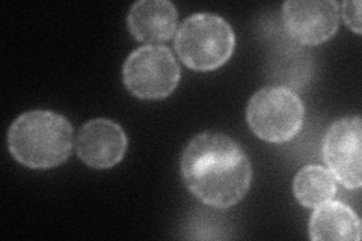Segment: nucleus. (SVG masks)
Segmentation results:
<instances>
[{
  "label": "nucleus",
  "instance_id": "nucleus-1",
  "mask_svg": "<svg viewBox=\"0 0 362 241\" xmlns=\"http://www.w3.org/2000/svg\"><path fill=\"white\" fill-rule=\"evenodd\" d=\"M181 175L202 204L223 210L246 196L252 169L243 149L230 136L201 133L181 155Z\"/></svg>",
  "mask_w": 362,
  "mask_h": 241
},
{
  "label": "nucleus",
  "instance_id": "nucleus-2",
  "mask_svg": "<svg viewBox=\"0 0 362 241\" xmlns=\"http://www.w3.org/2000/svg\"><path fill=\"white\" fill-rule=\"evenodd\" d=\"M73 145V125L62 114L50 110L20 114L8 133L9 153L32 169L59 166L70 157Z\"/></svg>",
  "mask_w": 362,
  "mask_h": 241
},
{
  "label": "nucleus",
  "instance_id": "nucleus-3",
  "mask_svg": "<svg viewBox=\"0 0 362 241\" xmlns=\"http://www.w3.org/2000/svg\"><path fill=\"white\" fill-rule=\"evenodd\" d=\"M235 47L230 23L214 14H195L177 32L175 50L186 66L195 71L218 70L230 59Z\"/></svg>",
  "mask_w": 362,
  "mask_h": 241
},
{
  "label": "nucleus",
  "instance_id": "nucleus-4",
  "mask_svg": "<svg viewBox=\"0 0 362 241\" xmlns=\"http://www.w3.org/2000/svg\"><path fill=\"white\" fill-rule=\"evenodd\" d=\"M246 119L259 139L282 143L300 131L305 107L302 100L288 88H264L249 101Z\"/></svg>",
  "mask_w": 362,
  "mask_h": 241
},
{
  "label": "nucleus",
  "instance_id": "nucleus-5",
  "mask_svg": "<svg viewBox=\"0 0 362 241\" xmlns=\"http://www.w3.org/2000/svg\"><path fill=\"white\" fill-rule=\"evenodd\" d=\"M124 85L141 100H162L178 85L180 66L163 45H144L133 52L122 68Z\"/></svg>",
  "mask_w": 362,
  "mask_h": 241
},
{
  "label": "nucleus",
  "instance_id": "nucleus-6",
  "mask_svg": "<svg viewBox=\"0 0 362 241\" xmlns=\"http://www.w3.org/2000/svg\"><path fill=\"white\" fill-rule=\"evenodd\" d=\"M361 117L335 121L323 142L325 162L338 182L347 189L361 187Z\"/></svg>",
  "mask_w": 362,
  "mask_h": 241
},
{
  "label": "nucleus",
  "instance_id": "nucleus-7",
  "mask_svg": "<svg viewBox=\"0 0 362 241\" xmlns=\"http://www.w3.org/2000/svg\"><path fill=\"white\" fill-rule=\"evenodd\" d=\"M288 35L305 45L331 40L339 26V5L334 0H290L282 6Z\"/></svg>",
  "mask_w": 362,
  "mask_h": 241
},
{
  "label": "nucleus",
  "instance_id": "nucleus-8",
  "mask_svg": "<svg viewBox=\"0 0 362 241\" xmlns=\"http://www.w3.org/2000/svg\"><path fill=\"white\" fill-rule=\"evenodd\" d=\"M77 155L94 169H109L127 151V136L119 124L98 118L86 122L76 141Z\"/></svg>",
  "mask_w": 362,
  "mask_h": 241
},
{
  "label": "nucleus",
  "instance_id": "nucleus-9",
  "mask_svg": "<svg viewBox=\"0 0 362 241\" xmlns=\"http://www.w3.org/2000/svg\"><path fill=\"white\" fill-rule=\"evenodd\" d=\"M177 21V8L168 0H139L127 18L133 37L148 44L168 41L174 35Z\"/></svg>",
  "mask_w": 362,
  "mask_h": 241
},
{
  "label": "nucleus",
  "instance_id": "nucleus-10",
  "mask_svg": "<svg viewBox=\"0 0 362 241\" xmlns=\"http://www.w3.org/2000/svg\"><path fill=\"white\" fill-rule=\"evenodd\" d=\"M310 234L315 241H359L361 222L350 206L331 199L313 213Z\"/></svg>",
  "mask_w": 362,
  "mask_h": 241
},
{
  "label": "nucleus",
  "instance_id": "nucleus-11",
  "mask_svg": "<svg viewBox=\"0 0 362 241\" xmlns=\"http://www.w3.org/2000/svg\"><path fill=\"white\" fill-rule=\"evenodd\" d=\"M293 192L303 206L317 208L335 196L337 180L329 169L311 165L300 169L294 177Z\"/></svg>",
  "mask_w": 362,
  "mask_h": 241
},
{
  "label": "nucleus",
  "instance_id": "nucleus-12",
  "mask_svg": "<svg viewBox=\"0 0 362 241\" xmlns=\"http://www.w3.org/2000/svg\"><path fill=\"white\" fill-rule=\"evenodd\" d=\"M339 11L343 13L346 25L359 35V33L362 32V28H361V4L358 2V0H347V2H344L341 5V8H339Z\"/></svg>",
  "mask_w": 362,
  "mask_h": 241
}]
</instances>
